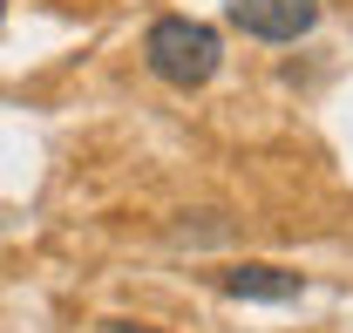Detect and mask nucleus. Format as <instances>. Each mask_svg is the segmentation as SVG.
<instances>
[{
    "instance_id": "obj_2",
    "label": "nucleus",
    "mask_w": 353,
    "mask_h": 333,
    "mask_svg": "<svg viewBox=\"0 0 353 333\" xmlns=\"http://www.w3.org/2000/svg\"><path fill=\"white\" fill-rule=\"evenodd\" d=\"M231 21L252 41H299L319 21V0H231Z\"/></svg>"
},
{
    "instance_id": "obj_3",
    "label": "nucleus",
    "mask_w": 353,
    "mask_h": 333,
    "mask_svg": "<svg viewBox=\"0 0 353 333\" xmlns=\"http://www.w3.org/2000/svg\"><path fill=\"white\" fill-rule=\"evenodd\" d=\"M218 286L231 299H252V306H292L299 292H306V272H292V265H265V258H245V265H224Z\"/></svg>"
},
{
    "instance_id": "obj_4",
    "label": "nucleus",
    "mask_w": 353,
    "mask_h": 333,
    "mask_svg": "<svg viewBox=\"0 0 353 333\" xmlns=\"http://www.w3.org/2000/svg\"><path fill=\"white\" fill-rule=\"evenodd\" d=\"M95 333H157V327H136V320H102Z\"/></svg>"
},
{
    "instance_id": "obj_1",
    "label": "nucleus",
    "mask_w": 353,
    "mask_h": 333,
    "mask_svg": "<svg viewBox=\"0 0 353 333\" xmlns=\"http://www.w3.org/2000/svg\"><path fill=\"white\" fill-rule=\"evenodd\" d=\"M143 61H150L157 82H170V88H204L224 61V41H218V28H204L190 14H163L143 35Z\"/></svg>"
},
{
    "instance_id": "obj_5",
    "label": "nucleus",
    "mask_w": 353,
    "mask_h": 333,
    "mask_svg": "<svg viewBox=\"0 0 353 333\" xmlns=\"http://www.w3.org/2000/svg\"><path fill=\"white\" fill-rule=\"evenodd\" d=\"M0 21H7V0H0Z\"/></svg>"
}]
</instances>
